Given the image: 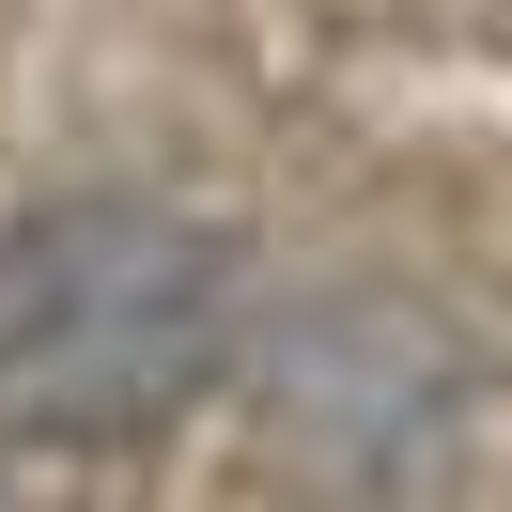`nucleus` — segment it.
<instances>
[{"instance_id": "nucleus-1", "label": "nucleus", "mask_w": 512, "mask_h": 512, "mask_svg": "<svg viewBox=\"0 0 512 512\" xmlns=\"http://www.w3.org/2000/svg\"><path fill=\"white\" fill-rule=\"evenodd\" d=\"M249 280L202 202L63 187L0 218V450H140L218 388Z\"/></svg>"}]
</instances>
